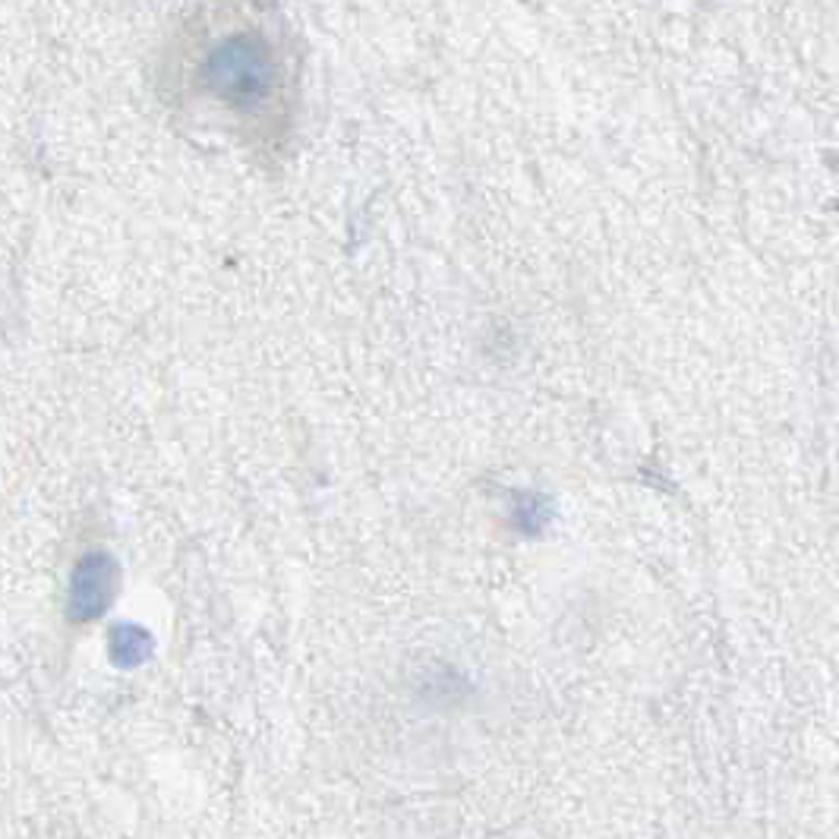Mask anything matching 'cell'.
I'll return each instance as SVG.
<instances>
[{
    "label": "cell",
    "instance_id": "6da1fadb",
    "mask_svg": "<svg viewBox=\"0 0 839 839\" xmlns=\"http://www.w3.org/2000/svg\"><path fill=\"white\" fill-rule=\"evenodd\" d=\"M117 593V565L108 555H86L79 559L73 584H70V618L76 622H92L111 606Z\"/></svg>",
    "mask_w": 839,
    "mask_h": 839
},
{
    "label": "cell",
    "instance_id": "7a4b0ae2",
    "mask_svg": "<svg viewBox=\"0 0 839 839\" xmlns=\"http://www.w3.org/2000/svg\"><path fill=\"white\" fill-rule=\"evenodd\" d=\"M152 635L139 625H117L111 631V656L117 666H139L152 656Z\"/></svg>",
    "mask_w": 839,
    "mask_h": 839
}]
</instances>
